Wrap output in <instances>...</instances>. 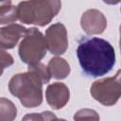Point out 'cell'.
<instances>
[{
    "mask_svg": "<svg viewBox=\"0 0 121 121\" xmlns=\"http://www.w3.org/2000/svg\"><path fill=\"white\" fill-rule=\"evenodd\" d=\"M90 93L92 96L104 106H112L116 104L120 97V71L113 77L101 78L93 82Z\"/></svg>",
    "mask_w": 121,
    "mask_h": 121,
    "instance_id": "5b68a950",
    "label": "cell"
},
{
    "mask_svg": "<svg viewBox=\"0 0 121 121\" xmlns=\"http://www.w3.org/2000/svg\"><path fill=\"white\" fill-rule=\"evenodd\" d=\"M61 2L57 0L23 1L17 6L18 20L26 25L44 26L59 13Z\"/></svg>",
    "mask_w": 121,
    "mask_h": 121,
    "instance_id": "3957f363",
    "label": "cell"
},
{
    "mask_svg": "<svg viewBox=\"0 0 121 121\" xmlns=\"http://www.w3.org/2000/svg\"><path fill=\"white\" fill-rule=\"evenodd\" d=\"M54 117H56V115L53 112L49 111H45L40 113L37 112L27 113L22 118L21 121H51Z\"/></svg>",
    "mask_w": 121,
    "mask_h": 121,
    "instance_id": "5bb4252c",
    "label": "cell"
},
{
    "mask_svg": "<svg viewBox=\"0 0 121 121\" xmlns=\"http://www.w3.org/2000/svg\"><path fill=\"white\" fill-rule=\"evenodd\" d=\"M16 116L17 108L14 103L6 97H0V121H14Z\"/></svg>",
    "mask_w": 121,
    "mask_h": 121,
    "instance_id": "7c38bea8",
    "label": "cell"
},
{
    "mask_svg": "<svg viewBox=\"0 0 121 121\" xmlns=\"http://www.w3.org/2000/svg\"><path fill=\"white\" fill-rule=\"evenodd\" d=\"M2 2H3V1H2ZM2 2H0V5H1V4H2Z\"/></svg>",
    "mask_w": 121,
    "mask_h": 121,
    "instance_id": "e0dca14e",
    "label": "cell"
},
{
    "mask_svg": "<svg viewBox=\"0 0 121 121\" xmlns=\"http://www.w3.org/2000/svg\"><path fill=\"white\" fill-rule=\"evenodd\" d=\"M46 50L45 38L43 33L36 27L27 28L18 48L21 60L28 66L37 64L45 56Z\"/></svg>",
    "mask_w": 121,
    "mask_h": 121,
    "instance_id": "277c9868",
    "label": "cell"
},
{
    "mask_svg": "<svg viewBox=\"0 0 121 121\" xmlns=\"http://www.w3.org/2000/svg\"><path fill=\"white\" fill-rule=\"evenodd\" d=\"M44 38L46 47L53 55H61L68 48L67 30L61 23L51 25L46 29Z\"/></svg>",
    "mask_w": 121,
    "mask_h": 121,
    "instance_id": "8992f818",
    "label": "cell"
},
{
    "mask_svg": "<svg viewBox=\"0 0 121 121\" xmlns=\"http://www.w3.org/2000/svg\"><path fill=\"white\" fill-rule=\"evenodd\" d=\"M26 30L27 28L19 24H10L0 28V48H13Z\"/></svg>",
    "mask_w": 121,
    "mask_h": 121,
    "instance_id": "9c48e42d",
    "label": "cell"
},
{
    "mask_svg": "<svg viewBox=\"0 0 121 121\" xmlns=\"http://www.w3.org/2000/svg\"><path fill=\"white\" fill-rule=\"evenodd\" d=\"M17 19V7L10 1H3L0 5V25H10Z\"/></svg>",
    "mask_w": 121,
    "mask_h": 121,
    "instance_id": "8fae6325",
    "label": "cell"
},
{
    "mask_svg": "<svg viewBox=\"0 0 121 121\" xmlns=\"http://www.w3.org/2000/svg\"><path fill=\"white\" fill-rule=\"evenodd\" d=\"M48 72L50 77H53L56 79H63L66 78L71 71L69 63L62 58L54 57L50 59L47 65Z\"/></svg>",
    "mask_w": 121,
    "mask_h": 121,
    "instance_id": "30bf717a",
    "label": "cell"
},
{
    "mask_svg": "<svg viewBox=\"0 0 121 121\" xmlns=\"http://www.w3.org/2000/svg\"><path fill=\"white\" fill-rule=\"evenodd\" d=\"M13 62H14V60L12 56L7 51L0 48V77L2 76L4 70L9 67L10 65H12Z\"/></svg>",
    "mask_w": 121,
    "mask_h": 121,
    "instance_id": "9a60e30c",
    "label": "cell"
},
{
    "mask_svg": "<svg viewBox=\"0 0 121 121\" xmlns=\"http://www.w3.org/2000/svg\"><path fill=\"white\" fill-rule=\"evenodd\" d=\"M45 98L48 105L53 110L63 108L70 98V91L62 82H54L49 84L45 91Z\"/></svg>",
    "mask_w": 121,
    "mask_h": 121,
    "instance_id": "ba28073f",
    "label": "cell"
},
{
    "mask_svg": "<svg viewBox=\"0 0 121 121\" xmlns=\"http://www.w3.org/2000/svg\"><path fill=\"white\" fill-rule=\"evenodd\" d=\"M74 121H99L98 113L92 109H81L74 114Z\"/></svg>",
    "mask_w": 121,
    "mask_h": 121,
    "instance_id": "4fadbf2b",
    "label": "cell"
},
{
    "mask_svg": "<svg viewBox=\"0 0 121 121\" xmlns=\"http://www.w3.org/2000/svg\"><path fill=\"white\" fill-rule=\"evenodd\" d=\"M77 57L82 72L92 78L108 74L115 64V51L106 40L97 37H81Z\"/></svg>",
    "mask_w": 121,
    "mask_h": 121,
    "instance_id": "6da1fadb",
    "label": "cell"
},
{
    "mask_svg": "<svg viewBox=\"0 0 121 121\" xmlns=\"http://www.w3.org/2000/svg\"><path fill=\"white\" fill-rule=\"evenodd\" d=\"M51 121H66V120H65V119H62V118H58V117L56 116V117H54Z\"/></svg>",
    "mask_w": 121,
    "mask_h": 121,
    "instance_id": "2e32d148",
    "label": "cell"
},
{
    "mask_svg": "<svg viewBox=\"0 0 121 121\" xmlns=\"http://www.w3.org/2000/svg\"><path fill=\"white\" fill-rule=\"evenodd\" d=\"M51 77L47 66L39 62L29 65L27 72L14 75L9 82V90L26 108L39 107L43 102V84Z\"/></svg>",
    "mask_w": 121,
    "mask_h": 121,
    "instance_id": "7a4b0ae2",
    "label": "cell"
},
{
    "mask_svg": "<svg viewBox=\"0 0 121 121\" xmlns=\"http://www.w3.org/2000/svg\"><path fill=\"white\" fill-rule=\"evenodd\" d=\"M80 26L88 35H99L107 27V19L98 9H91L84 11L80 18Z\"/></svg>",
    "mask_w": 121,
    "mask_h": 121,
    "instance_id": "52a82bcc",
    "label": "cell"
}]
</instances>
